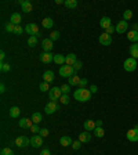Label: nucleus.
Wrapping results in <instances>:
<instances>
[{
    "instance_id": "47",
    "label": "nucleus",
    "mask_w": 138,
    "mask_h": 155,
    "mask_svg": "<svg viewBox=\"0 0 138 155\" xmlns=\"http://www.w3.org/2000/svg\"><path fill=\"white\" fill-rule=\"evenodd\" d=\"M116 31V27H113V25H111V27L108 28V29H106V33H108V35H111V33H113Z\"/></svg>"
},
{
    "instance_id": "54",
    "label": "nucleus",
    "mask_w": 138,
    "mask_h": 155,
    "mask_svg": "<svg viewBox=\"0 0 138 155\" xmlns=\"http://www.w3.org/2000/svg\"><path fill=\"white\" fill-rule=\"evenodd\" d=\"M55 3L57 4H62V3H65V2H62V0H55Z\"/></svg>"
},
{
    "instance_id": "33",
    "label": "nucleus",
    "mask_w": 138,
    "mask_h": 155,
    "mask_svg": "<svg viewBox=\"0 0 138 155\" xmlns=\"http://www.w3.org/2000/svg\"><path fill=\"white\" fill-rule=\"evenodd\" d=\"M133 18V11L131 10H126L124 13H123V20L124 21H128Z\"/></svg>"
},
{
    "instance_id": "48",
    "label": "nucleus",
    "mask_w": 138,
    "mask_h": 155,
    "mask_svg": "<svg viewBox=\"0 0 138 155\" xmlns=\"http://www.w3.org/2000/svg\"><path fill=\"white\" fill-rule=\"evenodd\" d=\"M40 155H51V152H50V150H49V148H44V150H42Z\"/></svg>"
},
{
    "instance_id": "28",
    "label": "nucleus",
    "mask_w": 138,
    "mask_h": 155,
    "mask_svg": "<svg viewBox=\"0 0 138 155\" xmlns=\"http://www.w3.org/2000/svg\"><path fill=\"white\" fill-rule=\"evenodd\" d=\"M130 56L135 60L138 58V43H134V44L130 46Z\"/></svg>"
},
{
    "instance_id": "44",
    "label": "nucleus",
    "mask_w": 138,
    "mask_h": 155,
    "mask_svg": "<svg viewBox=\"0 0 138 155\" xmlns=\"http://www.w3.org/2000/svg\"><path fill=\"white\" fill-rule=\"evenodd\" d=\"M40 130H42V129L39 128V125H33L32 128H30V132L32 133H40Z\"/></svg>"
},
{
    "instance_id": "43",
    "label": "nucleus",
    "mask_w": 138,
    "mask_h": 155,
    "mask_svg": "<svg viewBox=\"0 0 138 155\" xmlns=\"http://www.w3.org/2000/svg\"><path fill=\"white\" fill-rule=\"evenodd\" d=\"M22 28H21V25H15V29H14V33L15 35H22Z\"/></svg>"
},
{
    "instance_id": "19",
    "label": "nucleus",
    "mask_w": 138,
    "mask_h": 155,
    "mask_svg": "<svg viewBox=\"0 0 138 155\" xmlns=\"http://www.w3.org/2000/svg\"><path fill=\"white\" fill-rule=\"evenodd\" d=\"M54 63L58 64V65H65L66 56H62V54H55V56H54Z\"/></svg>"
},
{
    "instance_id": "46",
    "label": "nucleus",
    "mask_w": 138,
    "mask_h": 155,
    "mask_svg": "<svg viewBox=\"0 0 138 155\" xmlns=\"http://www.w3.org/2000/svg\"><path fill=\"white\" fill-rule=\"evenodd\" d=\"M40 136H42V137H47V136H49V129H42V130H40Z\"/></svg>"
},
{
    "instance_id": "35",
    "label": "nucleus",
    "mask_w": 138,
    "mask_h": 155,
    "mask_svg": "<svg viewBox=\"0 0 138 155\" xmlns=\"http://www.w3.org/2000/svg\"><path fill=\"white\" fill-rule=\"evenodd\" d=\"M94 134H96L97 137H104L105 132H104V129H102V128H96V129H94Z\"/></svg>"
},
{
    "instance_id": "27",
    "label": "nucleus",
    "mask_w": 138,
    "mask_h": 155,
    "mask_svg": "<svg viewBox=\"0 0 138 155\" xmlns=\"http://www.w3.org/2000/svg\"><path fill=\"white\" fill-rule=\"evenodd\" d=\"M127 39L130 42H134V43H138V32L137 31H130L127 33Z\"/></svg>"
},
{
    "instance_id": "50",
    "label": "nucleus",
    "mask_w": 138,
    "mask_h": 155,
    "mask_svg": "<svg viewBox=\"0 0 138 155\" xmlns=\"http://www.w3.org/2000/svg\"><path fill=\"white\" fill-rule=\"evenodd\" d=\"M0 93H2V94H4V93H6V86H4V83H2V85H0Z\"/></svg>"
},
{
    "instance_id": "7",
    "label": "nucleus",
    "mask_w": 138,
    "mask_h": 155,
    "mask_svg": "<svg viewBox=\"0 0 138 155\" xmlns=\"http://www.w3.org/2000/svg\"><path fill=\"white\" fill-rule=\"evenodd\" d=\"M127 139L130 140V141L135 143L138 141V126H134L133 129H130L127 132Z\"/></svg>"
},
{
    "instance_id": "37",
    "label": "nucleus",
    "mask_w": 138,
    "mask_h": 155,
    "mask_svg": "<svg viewBox=\"0 0 138 155\" xmlns=\"http://www.w3.org/2000/svg\"><path fill=\"white\" fill-rule=\"evenodd\" d=\"M0 155H14V152L10 147H6V148H3L0 151Z\"/></svg>"
},
{
    "instance_id": "6",
    "label": "nucleus",
    "mask_w": 138,
    "mask_h": 155,
    "mask_svg": "<svg viewBox=\"0 0 138 155\" xmlns=\"http://www.w3.org/2000/svg\"><path fill=\"white\" fill-rule=\"evenodd\" d=\"M62 96V92H61V87H55V86H54V87H51V89H50V92H49V97L51 100H53V101H55L57 102V100H59V97Z\"/></svg>"
},
{
    "instance_id": "20",
    "label": "nucleus",
    "mask_w": 138,
    "mask_h": 155,
    "mask_svg": "<svg viewBox=\"0 0 138 155\" xmlns=\"http://www.w3.org/2000/svg\"><path fill=\"white\" fill-rule=\"evenodd\" d=\"M54 25V21L53 18H50V17H47V18H44V20L42 21V27L46 28V29H51Z\"/></svg>"
},
{
    "instance_id": "39",
    "label": "nucleus",
    "mask_w": 138,
    "mask_h": 155,
    "mask_svg": "<svg viewBox=\"0 0 138 155\" xmlns=\"http://www.w3.org/2000/svg\"><path fill=\"white\" fill-rule=\"evenodd\" d=\"M50 39L53 40V42H54V40H58L59 39V32H58V31H54V32L50 33Z\"/></svg>"
},
{
    "instance_id": "1",
    "label": "nucleus",
    "mask_w": 138,
    "mask_h": 155,
    "mask_svg": "<svg viewBox=\"0 0 138 155\" xmlns=\"http://www.w3.org/2000/svg\"><path fill=\"white\" fill-rule=\"evenodd\" d=\"M75 100L80 102H86L91 100V92L89 89H77L75 92Z\"/></svg>"
},
{
    "instance_id": "42",
    "label": "nucleus",
    "mask_w": 138,
    "mask_h": 155,
    "mask_svg": "<svg viewBox=\"0 0 138 155\" xmlns=\"http://www.w3.org/2000/svg\"><path fill=\"white\" fill-rule=\"evenodd\" d=\"M86 86H87V79L82 78V80H80V83H79V89H84Z\"/></svg>"
},
{
    "instance_id": "24",
    "label": "nucleus",
    "mask_w": 138,
    "mask_h": 155,
    "mask_svg": "<svg viewBox=\"0 0 138 155\" xmlns=\"http://www.w3.org/2000/svg\"><path fill=\"white\" fill-rule=\"evenodd\" d=\"M90 140H91V134H90L89 132H83V133H80L79 134V141H82V143H89Z\"/></svg>"
},
{
    "instance_id": "40",
    "label": "nucleus",
    "mask_w": 138,
    "mask_h": 155,
    "mask_svg": "<svg viewBox=\"0 0 138 155\" xmlns=\"http://www.w3.org/2000/svg\"><path fill=\"white\" fill-rule=\"evenodd\" d=\"M61 92H62V94H68V93L71 92V86L69 85H62L61 86Z\"/></svg>"
},
{
    "instance_id": "22",
    "label": "nucleus",
    "mask_w": 138,
    "mask_h": 155,
    "mask_svg": "<svg viewBox=\"0 0 138 155\" xmlns=\"http://www.w3.org/2000/svg\"><path fill=\"white\" fill-rule=\"evenodd\" d=\"M80 80H82V78H79L77 75H73V76H71V78L68 79V85L69 86H79Z\"/></svg>"
},
{
    "instance_id": "3",
    "label": "nucleus",
    "mask_w": 138,
    "mask_h": 155,
    "mask_svg": "<svg viewBox=\"0 0 138 155\" xmlns=\"http://www.w3.org/2000/svg\"><path fill=\"white\" fill-rule=\"evenodd\" d=\"M123 68H124V71H127V72H134V71L137 69V60L133 58V57L124 60V63H123Z\"/></svg>"
},
{
    "instance_id": "15",
    "label": "nucleus",
    "mask_w": 138,
    "mask_h": 155,
    "mask_svg": "<svg viewBox=\"0 0 138 155\" xmlns=\"http://www.w3.org/2000/svg\"><path fill=\"white\" fill-rule=\"evenodd\" d=\"M33 125H35L33 121H30V119H28V118L20 119V128H22V129H30Z\"/></svg>"
},
{
    "instance_id": "29",
    "label": "nucleus",
    "mask_w": 138,
    "mask_h": 155,
    "mask_svg": "<svg viewBox=\"0 0 138 155\" xmlns=\"http://www.w3.org/2000/svg\"><path fill=\"white\" fill-rule=\"evenodd\" d=\"M42 119H43V116H42L40 112H33L32 114V121H33L35 125H39V123L42 122Z\"/></svg>"
},
{
    "instance_id": "36",
    "label": "nucleus",
    "mask_w": 138,
    "mask_h": 155,
    "mask_svg": "<svg viewBox=\"0 0 138 155\" xmlns=\"http://www.w3.org/2000/svg\"><path fill=\"white\" fill-rule=\"evenodd\" d=\"M59 101H61L62 104H65V105H66V104H69V102H71V98H69L68 94H62V96L59 97Z\"/></svg>"
},
{
    "instance_id": "45",
    "label": "nucleus",
    "mask_w": 138,
    "mask_h": 155,
    "mask_svg": "<svg viewBox=\"0 0 138 155\" xmlns=\"http://www.w3.org/2000/svg\"><path fill=\"white\" fill-rule=\"evenodd\" d=\"M80 147H82V141H75V143H72V148H73V150H79Z\"/></svg>"
},
{
    "instance_id": "9",
    "label": "nucleus",
    "mask_w": 138,
    "mask_h": 155,
    "mask_svg": "<svg viewBox=\"0 0 138 155\" xmlns=\"http://www.w3.org/2000/svg\"><path fill=\"white\" fill-rule=\"evenodd\" d=\"M42 144H43V137L40 134H35L30 137V145L32 147L39 148V147H42Z\"/></svg>"
},
{
    "instance_id": "4",
    "label": "nucleus",
    "mask_w": 138,
    "mask_h": 155,
    "mask_svg": "<svg viewBox=\"0 0 138 155\" xmlns=\"http://www.w3.org/2000/svg\"><path fill=\"white\" fill-rule=\"evenodd\" d=\"M25 31H27V33H29V36H36V37L42 36V33H40V31H39V27L33 22L28 24L27 27H25Z\"/></svg>"
},
{
    "instance_id": "26",
    "label": "nucleus",
    "mask_w": 138,
    "mask_h": 155,
    "mask_svg": "<svg viewBox=\"0 0 138 155\" xmlns=\"http://www.w3.org/2000/svg\"><path fill=\"white\" fill-rule=\"evenodd\" d=\"M59 143H61V145L62 147H68V145H72V139L69 137V136H62L61 139H59Z\"/></svg>"
},
{
    "instance_id": "16",
    "label": "nucleus",
    "mask_w": 138,
    "mask_h": 155,
    "mask_svg": "<svg viewBox=\"0 0 138 155\" xmlns=\"http://www.w3.org/2000/svg\"><path fill=\"white\" fill-rule=\"evenodd\" d=\"M84 130L86 132H94V129L97 128L96 125V121H91V119H89V121H86L84 122Z\"/></svg>"
},
{
    "instance_id": "30",
    "label": "nucleus",
    "mask_w": 138,
    "mask_h": 155,
    "mask_svg": "<svg viewBox=\"0 0 138 155\" xmlns=\"http://www.w3.org/2000/svg\"><path fill=\"white\" fill-rule=\"evenodd\" d=\"M65 4L68 8H76L77 7V0H65Z\"/></svg>"
},
{
    "instance_id": "10",
    "label": "nucleus",
    "mask_w": 138,
    "mask_h": 155,
    "mask_svg": "<svg viewBox=\"0 0 138 155\" xmlns=\"http://www.w3.org/2000/svg\"><path fill=\"white\" fill-rule=\"evenodd\" d=\"M59 109V105L57 104L55 101H50L49 104L46 105V108H44V111H46V114H49V115H51V114H54L55 111H58Z\"/></svg>"
},
{
    "instance_id": "52",
    "label": "nucleus",
    "mask_w": 138,
    "mask_h": 155,
    "mask_svg": "<svg viewBox=\"0 0 138 155\" xmlns=\"http://www.w3.org/2000/svg\"><path fill=\"white\" fill-rule=\"evenodd\" d=\"M96 125H97V128H102V121H97Z\"/></svg>"
},
{
    "instance_id": "14",
    "label": "nucleus",
    "mask_w": 138,
    "mask_h": 155,
    "mask_svg": "<svg viewBox=\"0 0 138 155\" xmlns=\"http://www.w3.org/2000/svg\"><path fill=\"white\" fill-rule=\"evenodd\" d=\"M127 28H128V24H127V21H124V20L116 24V32L118 33H124L126 31H127Z\"/></svg>"
},
{
    "instance_id": "31",
    "label": "nucleus",
    "mask_w": 138,
    "mask_h": 155,
    "mask_svg": "<svg viewBox=\"0 0 138 155\" xmlns=\"http://www.w3.org/2000/svg\"><path fill=\"white\" fill-rule=\"evenodd\" d=\"M10 69H11V65L8 63H2L0 64V71H2V72H8Z\"/></svg>"
},
{
    "instance_id": "21",
    "label": "nucleus",
    "mask_w": 138,
    "mask_h": 155,
    "mask_svg": "<svg viewBox=\"0 0 138 155\" xmlns=\"http://www.w3.org/2000/svg\"><path fill=\"white\" fill-rule=\"evenodd\" d=\"M77 63V58H76V56L73 53H71V54H68L66 56V65H71V66H73L75 64Z\"/></svg>"
},
{
    "instance_id": "18",
    "label": "nucleus",
    "mask_w": 138,
    "mask_h": 155,
    "mask_svg": "<svg viewBox=\"0 0 138 155\" xmlns=\"http://www.w3.org/2000/svg\"><path fill=\"white\" fill-rule=\"evenodd\" d=\"M54 80V72L53 71H46L43 73V82H47V83H53Z\"/></svg>"
},
{
    "instance_id": "49",
    "label": "nucleus",
    "mask_w": 138,
    "mask_h": 155,
    "mask_svg": "<svg viewBox=\"0 0 138 155\" xmlns=\"http://www.w3.org/2000/svg\"><path fill=\"white\" fill-rule=\"evenodd\" d=\"M97 90H98V87H97L96 85H93L91 87H90V92H91V94H93V93H97Z\"/></svg>"
},
{
    "instance_id": "5",
    "label": "nucleus",
    "mask_w": 138,
    "mask_h": 155,
    "mask_svg": "<svg viewBox=\"0 0 138 155\" xmlns=\"http://www.w3.org/2000/svg\"><path fill=\"white\" fill-rule=\"evenodd\" d=\"M14 144H15L17 147H20V148H25V147H28V145L30 144V139H28L25 136H20V137L15 139Z\"/></svg>"
},
{
    "instance_id": "38",
    "label": "nucleus",
    "mask_w": 138,
    "mask_h": 155,
    "mask_svg": "<svg viewBox=\"0 0 138 155\" xmlns=\"http://www.w3.org/2000/svg\"><path fill=\"white\" fill-rule=\"evenodd\" d=\"M4 28H6V31H7L8 33H11V32L14 33V29H15V25H14L13 22H8V24H6V27H4Z\"/></svg>"
},
{
    "instance_id": "32",
    "label": "nucleus",
    "mask_w": 138,
    "mask_h": 155,
    "mask_svg": "<svg viewBox=\"0 0 138 155\" xmlns=\"http://www.w3.org/2000/svg\"><path fill=\"white\" fill-rule=\"evenodd\" d=\"M39 87L42 92H50V89H51V87H50V83H47V82H42Z\"/></svg>"
},
{
    "instance_id": "25",
    "label": "nucleus",
    "mask_w": 138,
    "mask_h": 155,
    "mask_svg": "<svg viewBox=\"0 0 138 155\" xmlns=\"http://www.w3.org/2000/svg\"><path fill=\"white\" fill-rule=\"evenodd\" d=\"M21 21H22V17H21L18 13H14V14H11L10 22H13L14 25H20V24H21Z\"/></svg>"
},
{
    "instance_id": "51",
    "label": "nucleus",
    "mask_w": 138,
    "mask_h": 155,
    "mask_svg": "<svg viewBox=\"0 0 138 155\" xmlns=\"http://www.w3.org/2000/svg\"><path fill=\"white\" fill-rule=\"evenodd\" d=\"M4 58H6V53H4L3 50H2V51H0V60H2V63H3Z\"/></svg>"
},
{
    "instance_id": "23",
    "label": "nucleus",
    "mask_w": 138,
    "mask_h": 155,
    "mask_svg": "<svg viewBox=\"0 0 138 155\" xmlns=\"http://www.w3.org/2000/svg\"><path fill=\"white\" fill-rule=\"evenodd\" d=\"M20 114H21L20 107H11V108L8 109V115H10L11 118H18Z\"/></svg>"
},
{
    "instance_id": "2",
    "label": "nucleus",
    "mask_w": 138,
    "mask_h": 155,
    "mask_svg": "<svg viewBox=\"0 0 138 155\" xmlns=\"http://www.w3.org/2000/svg\"><path fill=\"white\" fill-rule=\"evenodd\" d=\"M59 75L62 76V78H71V76H73V75H76V71L73 69V66H71V65H62L61 68H59Z\"/></svg>"
},
{
    "instance_id": "17",
    "label": "nucleus",
    "mask_w": 138,
    "mask_h": 155,
    "mask_svg": "<svg viewBox=\"0 0 138 155\" xmlns=\"http://www.w3.org/2000/svg\"><path fill=\"white\" fill-rule=\"evenodd\" d=\"M112 25V22H111V18L109 17H102L101 18V21H99V27L101 28H104V29H108L109 27Z\"/></svg>"
},
{
    "instance_id": "41",
    "label": "nucleus",
    "mask_w": 138,
    "mask_h": 155,
    "mask_svg": "<svg viewBox=\"0 0 138 155\" xmlns=\"http://www.w3.org/2000/svg\"><path fill=\"white\" fill-rule=\"evenodd\" d=\"M83 68V64H82V61H77V63L75 64V65H73V69L76 71V72H77V71H80Z\"/></svg>"
},
{
    "instance_id": "34",
    "label": "nucleus",
    "mask_w": 138,
    "mask_h": 155,
    "mask_svg": "<svg viewBox=\"0 0 138 155\" xmlns=\"http://www.w3.org/2000/svg\"><path fill=\"white\" fill-rule=\"evenodd\" d=\"M28 44H29L30 47H35L37 44V37L36 36H29V39H28Z\"/></svg>"
},
{
    "instance_id": "53",
    "label": "nucleus",
    "mask_w": 138,
    "mask_h": 155,
    "mask_svg": "<svg viewBox=\"0 0 138 155\" xmlns=\"http://www.w3.org/2000/svg\"><path fill=\"white\" fill-rule=\"evenodd\" d=\"M133 31H137V32H138V25H137V24H134V25H133Z\"/></svg>"
},
{
    "instance_id": "11",
    "label": "nucleus",
    "mask_w": 138,
    "mask_h": 155,
    "mask_svg": "<svg viewBox=\"0 0 138 155\" xmlns=\"http://www.w3.org/2000/svg\"><path fill=\"white\" fill-rule=\"evenodd\" d=\"M42 47H43V50H44L46 53H50V51L53 50V47H54V42L51 39H43L42 40Z\"/></svg>"
},
{
    "instance_id": "12",
    "label": "nucleus",
    "mask_w": 138,
    "mask_h": 155,
    "mask_svg": "<svg viewBox=\"0 0 138 155\" xmlns=\"http://www.w3.org/2000/svg\"><path fill=\"white\" fill-rule=\"evenodd\" d=\"M17 3L21 4L24 13H30V11H32V8H33L32 3H30V2H28V0H18Z\"/></svg>"
},
{
    "instance_id": "13",
    "label": "nucleus",
    "mask_w": 138,
    "mask_h": 155,
    "mask_svg": "<svg viewBox=\"0 0 138 155\" xmlns=\"http://www.w3.org/2000/svg\"><path fill=\"white\" fill-rule=\"evenodd\" d=\"M39 60L42 61L43 64H50V63H53L54 61V56L51 53H46V51H44V53L40 54Z\"/></svg>"
},
{
    "instance_id": "8",
    "label": "nucleus",
    "mask_w": 138,
    "mask_h": 155,
    "mask_svg": "<svg viewBox=\"0 0 138 155\" xmlns=\"http://www.w3.org/2000/svg\"><path fill=\"white\" fill-rule=\"evenodd\" d=\"M98 42L102 46H109V44H112V37H111V35H108L105 32V33H102V35H99Z\"/></svg>"
}]
</instances>
